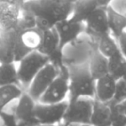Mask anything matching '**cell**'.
Here are the masks:
<instances>
[{"mask_svg":"<svg viewBox=\"0 0 126 126\" xmlns=\"http://www.w3.org/2000/svg\"><path fill=\"white\" fill-rule=\"evenodd\" d=\"M76 0H27L22 10L36 17V28L42 32L52 30L60 22L70 18Z\"/></svg>","mask_w":126,"mask_h":126,"instance_id":"cell-1","label":"cell"},{"mask_svg":"<svg viewBox=\"0 0 126 126\" xmlns=\"http://www.w3.org/2000/svg\"><path fill=\"white\" fill-rule=\"evenodd\" d=\"M68 67L69 93L68 102L79 98H95V83L88 67V63Z\"/></svg>","mask_w":126,"mask_h":126,"instance_id":"cell-2","label":"cell"},{"mask_svg":"<svg viewBox=\"0 0 126 126\" xmlns=\"http://www.w3.org/2000/svg\"><path fill=\"white\" fill-rule=\"evenodd\" d=\"M97 49V43L86 35L68 44L63 48V62L67 67L86 64Z\"/></svg>","mask_w":126,"mask_h":126,"instance_id":"cell-3","label":"cell"},{"mask_svg":"<svg viewBox=\"0 0 126 126\" xmlns=\"http://www.w3.org/2000/svg\"><path fill=\"white\" fill-rule=\"evenodd\" d=\"M49 62L48 58L38 51H33L16 63L17 76L20 86L25 92L31 84L34 78Z\"/></svg>","mask_w":126,"mask_h":126,"instance_id":"cell-4","label":"cell"},{"mask_svg":"<svg viewBox=\"0 0 126 126\" xmlns=\"http://www.w3.org/2000/svg\"><path fill=\"white\" fill-rule=\"evenodd\" d=\"M94 98H82L68 102L67 111L63 118L66 126L90 125Z\"/></svg>","mask_w":126,"mask_h":126,"instance_id":"cell-5","label":"cell"},{"mask_svg":"<svg viewBox=\"0 0 126 126\" xmlns=\"http://www.w3.org/2000/svg\"><path fill=\"white\" fill-rule=\"evenodd\" d=\"M69 93V72L67 66L60 68L59 74L54 79L38 102L43 104H58L67 100Z\"/></svg>","mask_w":126,"mask_h":126,"instance_id":"cell-6","label":"cell"},{"mask_svg":"<svg viewBox=\"0 0 126 126\" xmlns=\"http://www.w3.org/2000/svg\"><path fill=\"white\" fill-rule=\"evenodd\" d=\"M68 106V100L58 104H43L36 102L35 117L38 124L54 125L63 123V118Z\"/></svg>","mask_w":126,"mask_h":126,"instance_id":"cell-7","label":"cell"},{"mask_svg":"<svg viewBox=\"0 0 126 126\" xmlns=\"http://www.w3.org/2000/svg\"><path fill=\"white\" fill-rule=\"evenodd\" d=\"M59 72L60 69L58 67L48 62L34 78L26 91L28 94L34 100L38 102L41 97L49 87L51 83L57 77Z\"/></svg>","mask_w":126,"mask_h":126,"instance_id":"cell-8","label":"cell"},{"mask_svg":"<svg viewBox=\"0 0 126 126\" xmlns=\"http://www.w3.org/2000/svg\"><path fill=\"white\" fill-rule=\"evenodd\" d=\"M109 34L106 8H98L85 21V35L97 42L99 38Z\"/></svg>","mask_w":126,"mask_h":126,"instance_id":"cell-9","label":"cell"},{"mask_svg":"<svg viewBox=\"0 0 126 126\" xmlns=\"http://www.w3.org/2000/svg\"><path fill=\"white\" fill-rule=\"evenodd\" d=\"M59 37L60 48L62 49L85 34V23L74 22L70 18L60 22L54 26Z\"/></svg>","mask_w":126,"mask_h":126,"instance_id":"cell-10","label":"cell"},{"mask_svg":"<svg viewBox=\"0 0 126 126\" xmlns=\"http://www.w3.org/2000/svg\"><path fill=\"white\" fill-rule=\"evenodd\" d=\"M35 104L36 101L34 100L27 92H24L16 100L13 113L16 116L19 126H35L38 124L35 117Z\"/></svg>","mask_w":126,"mask_h":126,"instance_id":"cell-11","label":"cell"},{"mask_svg":"<svg viewBox=\"0 0 126 126\" xmlns=\"http://www.w3.org/2000/svg\"><path fill=\"white\" fill-rule=\"evenodd\" d=\"M20 16V8L5 2H0V33L16 30Z\"/></svg>","mask_w":126,"mask_h":126,"instance_id":"cell-12","label":"cell"},{"mask_svg":"<svg viewBox=\"0 0 126 126\" xmlns=\"http://www.w3.org/2000/svg\"><path fill=\"white\" fill-rule=\"evenodd\" d=\"M116 85L117 79L109 74L97 79L95 83V99L105 104L112 101Z\"/></svg>","mask_w":126,"mask_h":126,"instance_id":"cell-13","label":"cell"},{"mask_svg":"<svg viewBox=\"0 0 126 126\" xmlns=\"http://www.w3.org/2000/svg\"><path fill=\"white\" fill-rule=\"evenodd\" d=\"M0 34V64L15 63V47L17 31L16 30Z\"/></svg>","mask_w":126,"mask_h":126,"instance_id":"cell-14","label":"cell"},{"mask_svg":"<svg viewBox=\"0 0 126 126\" xmlns=\"http://www.w3.org/2000/svg\"><path fill=\"white\" fill-rule=\"evenodd\" d=\"M98 7L97 0H76L70 19L74 22L85 23Z\"/></svg>","mask_w":126,"mask_h":126,"instance_id":"cell-15","label":"cell"},{"mask_svg":"<svg viewBox=\"0 0 126 126\" xmlns=\"http://www.w3.org/2000/svg\"><path fill=\"white\" fill-rule=\"evenodd\" d=\"M91 126H110V108L109 104L93 100V112L90 119Z\"/></svg>","mask_w":126,"mask_h":126,"instance_id":"cell-16","label":"cell"},{"mask_svg":"<svg viewBox=\"0 0 126 126\" xmlns=\"http://www.w3.org/2000/svg\"><path fill=\"white\" fill-rule=\"evenodd\" d=\"M107 19L110 34L116 40L119 38L126 30V16L114 11L110 6L106 8Z\"/></svg>","mask_w":126,"mask_h":126,"instance_id":"cell-17","label":"cell"},{"mask_svg":"<svg viewBox=\"0 0 126 126\" xmlns=\"http://www.w3.org/2000/svg\"><path fill=\"white\" fill-rule=\"evenodd\" d=\"M60 49L61 48H60L59 37L55 29L54 28L52 30L42 32V42L36 51L49 58Z\"/></svg>","mask_w":126,"mask_h":126,"instance_id":"cell-18","label":"cell"},{"mask_svg":"<svg viewBox=\"0 0 126 126\" xmlns=\"http://www.w3.org/2000/svg\"><path fill=\"white\" fill-rule=\"evenodd\" d=\"M88 67L93 78L97 80L109 74L108 59L96 49L88 61Z\"/></svg>","mask_w":126,"mask_h":126,"instance_id":"cell-19","label":"cell"},{"mask_svg":"<svg viewBox=\"0 0 126 126\" xmlns=\"http://www.w3.org/2000/svg\"><path fill=\"white\" fill-rule=\"evenodd\" d=\"M24 92V90L18 85L0 86V111L4 110L11 103L16 102Z\"/></svg>","mask_w":126,"mask_h":126,"instance_id":"cell-20","label":"cell"},{"mask_svg":"<svg viewBox=\"0 0 126 126\" xmlns=\"http://www.w3.org/2000/svg\"><path fill=\"white\" fill-rule=\"evenodd\" d=\"M18 39L20 42L30 52L36 51L42 42V32L37 28L18 31Z\"/></svg>","mask_w":126,"mask_h":126,"instance_id":"cell-21","label":"cell"},{"mask_svg":"<svg viewBox=\"0 0 126 126\" xmlns=\"http://www.w3.org/2000/svg\"><path fill=\"white\" fill-rule=\"evenodd\" d=\"M97 50L107 59L120 52L117 40L109 34L97 41Z\"/></svg>","mask_w":126,"mask_h":126,"instance_id":"cell-22","label":"cell"},{"mask_svg":"<svg viewBox=\"0 0 126 126\" xmlns=\"http://www.w3.org/2000/svg\"><path fill=\"white\" fill-rule=\"evenodd\" d=\"M6 85L20 86L16 63L0 64V86Z\"/></svg>","mask_w":126,"mask_h":126,"instance_id":"cell-23","label":"cell"},{"mask_svg":"<svg viewBox=\"0 0 126 126\" xmlns=\"http://www.w3.org/2000/svg\"><path fill=\"white\" fill-rule=\"evenodd\" d=\"M126 69V59L120 52L108 58V71L109 74L115 78L117 80L122 79Z\"/></svg>","mask_w":126,"mask_h":126,"instance_id":"cell-24","label":"cell"},{"mask_svg":"<svg viewBox=\"0 0 126 126\" xmlns=\"http://www.w3.org/2000/svg\"><path fill=\"white\" fill-rule=\"evenodd\" d=\"M35 28H36V17L35 15H33L30 11L21 10V16L16 30L21 32Z\"/></svg>","mask_w":126,"mask_h":126,"instance_id":"cell-25","label":"cell"},{"mask_svg":"<svg viewBox=\"0 0 126 126\" xmlns=\"http://www.w3.org/2000/svg\"><path fill=\"white\" fill-rule=\"evenodd\" d=\"M110 108V126H126V117L122 114L117 103H108Z\"/></svg>","mask_w":126,"mask_h":126,"instance_id":"cell-26","label":"cell"},{"mask_svg":"<svg viewBox=\"0 0 126 126\" xmlns=\"http://www.w3.org/2000/svg\"><path fill=\"white\" fill-rule=\"evenodd\" d=\"M126 99V82L123 79L117 80L116 90L112 101L114 103L120 104Z\"/></svg>","mask_w":126,"mask_h":126,"instance_id":"cell-27","label":"cell"},{"mask_svg":"<svg viewBox=\"0 0 126 126\" xmlns=\"http://www.w3.org/2000/svg\"><path fill=\"white\" fill-rule=\"evenodd\" d=\"M0 118L2 119L4 126H19L15 114L6 111L5 110L0 112Z\"/></svg>","mask_w":126,"mask_h":126,"instance_id":"cell-28","label":"cell"},{"mask_svg":"<svg viewBox=\"0 0 126 126\" xmlns=\"http://www.w3.org/2000/svg\"><path fill=\"white\" fill-rule=\"evenodd\" d=\"M109 6L117 12L126 16V0H111Z\"/></svg>","mask_w":126,"mask_h":126,"instance_id":"cell-29","label":"cell"},{"mask_svg":"<svg viewBox=\"0 0 126 126\" xmlns=\"http://www.w3.org/2000/svg\"><path fill=\"white\" fill-rule=\"evenodd\" d=\"M117 43H118L119 50L120 53L124 55V57L126 59V32L123 33L117 39Z\"/></svg>","mask_w":126,"mask_h":126,"instance_id":"cell-30","label":"cell"},{"mask_svg":"<svg viewBox=\"0 0 126 126\" xmlns=\"http://www.w3.org/2000/svg\"><path fill=\"white\" fill-rule=\"evenodd\" d=\"M26 1L27 0H0V2H5L8 3V4H11L12 5H15L16 7L20 8L21 10Z\"/></svg>","mask_w":126,"mask_h":126,"instance_id":"cell-31","label":"cell"},{"mask_svg":"<svg viewBox=\"0 0 126 126\" xmlns=\"http://www.w3.org/2000/svg\"><path fill=\"white\" fill-rule=\"evenodd\" d=\"M99 8H107L110 5L111 0H97Z\"/></svg>","mask_w":126,"mask_h":126,"instance_id":"cell-32","label":"cell"},{"mask_svg":"<svg viewBox=\"0 0 126 126\" xmlns=\"http://www.w3.org/2000/svg\"><path fill=\"white\" fill-rule=\"evenodd\" d=\"M118 105V108L120 110V111L122 112V114L126 117V99L124 101H123L122 103L117 104Z\"/></svg>","mask_w":126,"mask_h":126,"instance_id":"cell-33","label":"cell"},{"mask_svg":"<svg viewBox=\"0 0 126 126\" xmlns=\"http://www.w3.org/2000/svg\"><path fill=\"white\" fill-rule=\"evenodd\" d=\"M35 126H66V125L62 123V124H54V125H42V124H37V125H35Z\"/></svg>","mask_w":126,"mask_h":126,"instance_id":"cell-34","label":"cell"},{"mask_svg":"<svg viewBox=\"0 0 126 126\" xmlns=\"http://www.w3.org/2000/svg\"><path fill=\"white\" fill-rule=\"evenodd\" d=\"M123 79V80L126 82V69H125V71H124V74H123L122 79Z\"/></svg>","mask_w":126,"mask_h":126,"instance_id":"cell-35","label":"cell"},{"mask_svg":"<svg viewBox=\"0 0 126 126\" xmlns=\"http://www.w3.org/2000/svg\"><path fill=\"white\" fill-rule=\"evenodd\" d=\"M47 1H61V0H47Z\"/></svg>","mask_w":126,"mask_h":126,"instance_id":"cell-36","label":"cell"},{"mask_svg":"<svg viewBox=\"0 0 126 126\" xmlns=\"http://www.w3.org/2000/svg\"><path fill=\"white\" fill-rule=\"evenodd\" d=\"M77 126H91V125H77Z\"/></svg>","mask_w":126,"mask_h":126,"instance_id":"cell-37","label":"cell"},{"mask_svg":"<svg viewBox=\"0 0 126 126\" xmlns=\"http://www.w3.org/2000/svg\"><path fill=\"white\" fill-rule=\"evenodd\" d=\"M0 40H1V34H0Z\"/></svg>","mask_w":126,"mask_h":126,"instance_id":"cell-38","label":"cell"},{"mask_svg":"<svg viewBox=\"0 0 126 126\" xmlns=\"http://www.w3.org/2000/svg\"><path fill=\"white\" fill-rule=\"evenodd\" d=\"M125 32H126V30H125Z\"/></svg>","mask_w":126,"mask_h":126,"instance_id":"cell-39","label":"cell"},{"mask_svg":"<svg viewBox=\"0 0 126 126\" xmlns=\"http://www.w3.org/2000/svg\"><path fill=\"white\" fill-rule=\"evenodd\" d=\"M0 112H1V111H0Z\"/></svg>","mask_w":126,"mask_h":126,"instance_id":"cell-40","label":"cell"}]
</instances>
